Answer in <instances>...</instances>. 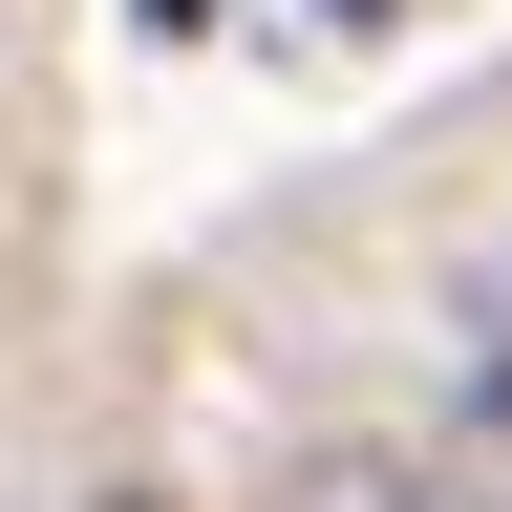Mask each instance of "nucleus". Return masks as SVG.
Returning <instances> with one entry per match:
<instances>
[{"label": "nucleus", "instance_id": "obj_1", "mask_svg": "<svg viewBox=\"0 0 512 512\" xmlns=\"http://www.w3.org/2000/svg\"><path fill=\"white\" fill-rule=\"evenodd\" d=\"M470 406H491V427H512V278H491V363H470Z\"/></svg>", "mask_w": 512, "mask_h": 512}, {"label": "nucleus", "instance_id": "obj_3", "mask_svg": "<svg viewBox=\"0 0 512 512\" xmlns=\"http://www.w3.org/2000/svg\"><path fill=\"white\" fill-rule=\"evenodd\" d=\"M128 512H150V491H128Z\"/></svg>", "mask_w": 512, "mask_h": 512}, {"label": "nucleus", "instance_id": "obj_2", "mask_svg": "<svg viewBox=\"0 0 512 512\" xmlns=\"http://www.w3.org/2000/svg\"><path fill=\"white\" fill-rule=\"evenodd\" d=\"M342 22H363V0H342Z\"/></svg>", "mask_w": 512, "mask_h": 512}]
</instances>
